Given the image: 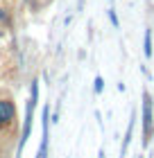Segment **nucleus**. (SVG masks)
<instances>
[{"instance_id": "39448f33", "label": "nucleus", "mask_w": 154, "mask_h": 158, "mask_svg": "<svg viewBox=\"0 0 154 158\" xmlns=\"http://www.w3.org/2000/svg\"><path fill=\"white\" fill-rule=\"evenodd\" d=\"M143 52H145V56H147V59L152 56V32H150V30L145 32V50H143Z\"/></svg>"}, {"instance_id": "f03ea898", "label": "nucleus", "mask_w": 154, "mask_h": 158, "mask_svg": "<svg viewBox=\"0 0 154 158\" xmlns=\"http://www.w3.org/2000/svg\"><path fill=\"white\" fill-rule=\"evenodd\" d=\"M34 104H36V84H32V99L27 104V120H25V129H23V138H20V145L27 140L30 135V127H32V111H34Z\"/></svg>"}, {"instance_id": "0eeeda50", "label": "nucleus", "mask_w": 154, "mask_h": 158, "mask_svg": "<svg viewBox=\"0 0 154 158\" xmlns=\"http://www.w3.org/2000/svg\"><path fill=\"white\" fill-rule=\"evenodd\" d=\"M0 18H5V14H2V11H0Z\"/></svg>"}, {"instance_id": "f257e3e1", "label": "nucleus", "mask_w": 154, "mask_h": 158, "mask_svg": "<svg viewBox=\"0 0 154 158\" xmlns=\"http://www.w3.org/2000/svg\"><path fill=\"white\" fill-rule=\"evenodd\" d=\"M143 131H145V142L152 138V104H150V95H145L143 102Z\"/></svg>"}, {"instance_id": "423d86ee", "label": "nucleus", "mask_w": 154, "mask_h": 158, "mask_svg": "<svg viewBox=\"0 0 154 158\" xmlns=\"http://www.w3.org/2000/svg\"><path fill=\"white\" fill-rule=\"evenodd\" d=\"M102 90V77H95V93Z\"/></svg>"}, {"instance_id": "7ed1b4c3", "label": "nucleus", "mask_w": 154, "mask_h": 158, "mask_svg": "<svg viewBox=\"0 0 154 158\" xmlns=\"http://www.w3.org/2000/svg\"><path fill=\"white\" fill-rule=\"evenodd\" d=\"M48 115H50V109H43V138H41V147H39V156L36 158L48 156Z\"/></svg>"}, {"instance_id": "20e7f679", "label": "nucleus", "mask_w": 154, "mask_h": 158, "mask_svg": "<svg viewBox=\"0 0 154 158\" xmlns=\"http://www.w3.org/2000/svg\"><path fill=\"white\" fill-rule=\"evenodd\" d=\"M14 113H16L14 104L7 102V99H2V102H0V124H7V122L14 118Z\"/></svg>"}]
</instances>
